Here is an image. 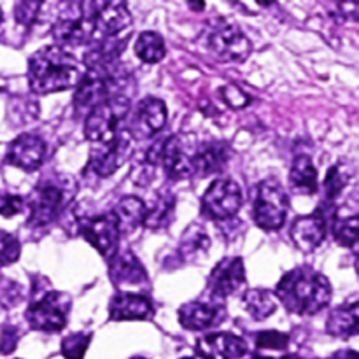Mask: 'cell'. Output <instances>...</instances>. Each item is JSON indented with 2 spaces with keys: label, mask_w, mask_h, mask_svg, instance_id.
Here are the masks:
<instances>
[{
  "label": "cell",
  "mask_w": 359,
  "mask_h": 359,
  "mask_svg": "<svg viewBox=\"0 0 359 359\" xmlns=\"http://www.w3.org/2000/svg\"><path fill=\"white\" fill-rule=\"evenodd\" d=\"M86 69L65 48L44 46L28 60V84L37 95L70 90L79 84Z\"/></svg>",
  "instance_id": "cell-1"
},
{
  "label": "cell",
  "mask_w": 359,
  "mask_h": 359,
  "mask_svg": "<svg viewBox=\"0 0 359 359\" xmlns=\"http://www.w3.org/2000/svg\"><path fill=\"white\" fill-rule=\"evenodd\" d=\"M332 284L323 273L311 266H298L284 273L276 287L277 302L287 312L298 316H314L332 302Z\"/></svg>",
  "instance_id": "cell-2"
},
{
  "label": "cell",
  "mask_w": 359,
  "mask_h": 359,
  "mask_svg": "<svg viewBox=\"0 0 359 359\" xmlns=\"http://www.w3.org/2000/svg\"><path fill=\"white\" fill-rule=\"evenodd\" d=\"M76 191L77 184L70 175L51 174L42 177L25 200L30 210L28 226L42 228L55 223L72 203Z\"/></svg>",
  "instance_id": "cell-3"
},
{
  "label": "cell",
  "mask_w": 359,
  "mask_h": 359,
  "mask_svg": "<svg viewBox=\"0 0 359 359\" xmlns=\"http://www.w3.org/2000/svg\"><path fill=\"white\" fill-rule=\"evenodd\" d=\"M133 81L130 74L121 72L118 67L109 70H86L76 86L74 111L76 116H86L97 104L105 98L123 97L132 98Z\"/></svg>",
  "instance_id": "cell-4"
},
{
  "label": "cell",
  "mask_w": 359,
  "mask_h": 359,
  "mask_svg": "<svg viewBox=\"0 0 359 359\" xmlns=\"http://www.w3.org/2000/svg\"><path fill=\"white\" fill-rule=\"evenodd\" d=\"M196 137L193 133H174L158 140L147 149L146 167L161 168L174 181H182L193 175V160L196 151Z\"/></svg>",
  "instance_id": "cell-5"
},
{
  "label": "cell",
  "mask_w": 359,
  "mask_h": 359,
  "mask_svg": "<svg viewBox=\"0 0 359 359\" xmlns=\"http://www.w3.org/2000/svg\"><path fill=\"white\" fill-rule=\"evenodd\" d=\"M51 34L60 48L90 44L95 37V25L88 0H63Z\"/></svg>",
  "instance_id": "cell-6"
},
{
  "label": "cell",
  "mask_w": 359,
  "mask_h": 359,
  "mask_svg": "<svg viewBox=\"0 0 359 359\" xmlns=\"http://www.w3.org/2000/svg\"><path fill=\"white\" fill-rule=\"evenodd\" d=\"M130 109H132L130 97L118 95V97L105 98L84 116V137L93 144L111 140L121 130L119 126L130 114Z\"/></svg>",
  "instance_id": "cell-7"
},
{
  "label": "cell",
  "mask_w": 359,
  "mask_h": 359,
  "mask_svg": "<svg viewBox=\"0 0 359 359\" xmlns=\"http://www.w3.org/2000/svg\"><path fill=\"white\" fill-rule=\"evenodd\" d=\"M205 46L221 62H245L252 51L248 35L226 18H216L205 32Z\"/></svg>",
  "instance_id": "cell-8"
},
{
  "label": "cell",
  "mask_w": 359,
  "mask_h": 359,
  "mask_svg": "<svg viewBox=\"0 0 359 359\" xmlns=\"http://www.w3.org/2000/svg\"><path fill=\"white\" fill-rule=\"evenodd\" d=\"M290 212V198L286 189L277 179H265L259 182L258 195L252 207V217L258 228L265 231H277L286 223Z\"/></svg>",
  "instance_id": "cell-9"
},
{
  "label": "cell",
  "mask_w": 359,
  "mask_h": 359,
  "mask_svg": "<svg viewBox=\"0 0 359 359\" xmlns=\"http://www.w3.org/2000/svg\"><path fill=\"white\" fill-rule=\"evenodd\" d=\"M70 307L72 302L69 294L62 291H48L32 302L25 318L28 326L35 332L56 333L65 328Z\"/></svg>",
  "instance_id": "cell-10"
},
{
  "label": "cell",
  "mask_w": 359,
  "mask_h": 359,
  "mask_svg": "<svg viewBox=\"0 0 359 359\" xmlns=\"http://www.w3.org/2000/svg\"><path fill=\"white\" fill-rule=\"evenodd\" d=\"M132 142L133 140L126 128H121L107 142L93 144L86 172L97 175V177H109V175L116 174L132 154Z\"/></svg>",
  "instance_id": "cell-11"
},
{
  "label": "cell",
  "mask_w": 359,
  "mask_h": 359,
  "mask_svg": "<svg viewBox=\"0 0 359 359\" xmlns=\"http://www.w3.org/2000/svg\"><path fill=\"white\" fill-rule=\"evenodd\" d=\"M242 207V189L231 179H216L202 196V214L212 221H228Z\"/></svg>",
  "instance_id": "cell-12"
},
{
  "label": "cell",
  "mask_w": 359,
  "mask_h": 359,
  "mask_svg": "<svg viewBox=\"0 0 359 359\" xmlns=\"http://www.w3.org/2000/svg\"><path fill=\"white\" fill-rule=\"evenodd\" d=\"M88 7L93 18L95 37H118L132 25L126 0H88Z\"/></svg>",
  "instance_id": "cell-13"
},
{
  "label": "cell",
  "mask_w": 359,
  "mask_h": 359,
  "mask_svg": "<svg viewBox=\"0 0 359 359\" xmlns=\"http://www.w3.org/2000/svg\"><path fill=\"white\" fill-rule=\"evenodd\" d=\"M109 263V279L118 290L125 293H140L149 287L146 269L133 252L118 251Z\"/></svg>",
  "instance_id": "cell-14"
},
{
  "label": "cell",
  "mask_w": 359,
  "mask_h": 359,
  "mask_svg": "<svg viewBox=\"0 0 359 359\" xmlns=\"http://www.w3.org/2000/svg\"><path fill=\"white\" fill-rule=\"evenodd\" d=\"M79 231L90 245H93L105 259H111L119 251V238L114 216L111 212L93 217H83L79 221Z\"/></svg>",
  "instance_id": "cell-15"
},
{
  "label": "cell",
  "mask_w": 359,
  "mask_h": 359,
  "mask_svg": "<svg viewBox=\"0 0 359 359\" xmlns=\"http://www.w3.org/2000/svg\"><path fill=\"white\" fill-rule=\"evenodd\" d=\"M167 125V105L160 98L147 97L139 102L130 118L128 128L132 140H149Z\"/></svg>",
  "instance_id": "cell-16"
},
{
  "label": "cell",
  "mask_w": 359,
  "mask_h": 359,
  "mask_svg": "<svg viewBox=\"0 0 359 359\" xmlns=\"http://www.w3.org/2000/svg\"><path fill=\"white\" fill-rule=\"evenodd\" d=\"M177 316L182 328L189 332H203V330L221 325L226 318V309L223 304H219L217 298H210L207 302L195 300L182 305Z\"/></svg>",
  "instance_id": "cell-17"
},
{
  "label": "cell",
  "mask_w": 359,
  "mask_h": 359,
  "mask_svg": "<svg viewBox=\"0 0 359 359\" xmlns=\"http://www.w3.org/2000/svg\"><path fill=\"white\" fill-rule=\"evenodd\" d=\"M245 283V266L242 258L230 256L214 266L209 276V293L212 298L223 300L230 294L237 293Z\"/></svg>",
  "instance_id": "cell-18"
},
{
  "label": "cell",
  "mask_w": 359,
  "mask_h": 359,
  "mask_svg": "<svg viewBox=\"0 0 359 359\" xmlns=\"http://www.w3.org/2000/svg\"><path fill=\"white\" fill-rule=\"evenodd\" d=\"M46 156V142L35 133H23L16 137L7 147V163L25 172H35L41 168Z\"/></svg>",
  "instance_id": "cell-19"
},
{
  "label": "cell",
  "mask_w": 359,
  "mask_h": 359,
  "mask_svg": "<svg viewBox=\"0 0 359 359\" xmlns=\"http://www.w3.org/2000/svg\"><path fill=\"white\" fill-rule=\"evenodd\" d=\"M196 354L202 359H241L249 351L248 342L233 333H209L196 340Z\"/></svg>",
  "instance_id": "cell-20"
},
{
  "label": "cell",
  "mask_w": 359,
  "mask_h": 359,
  "mask_svg": "<svg viewBox=\"0 0 359 359\" xmlns=\"http://www.w3.org/2000/svg\"><path fill=\"white\" fill-rule=\"evenodd\" d=\"M291 241L300 251L312 252L323 244L328 233V217L321 210H316L311 216L294 219L291 226Z\"/></svg>",
  "instance_id": "cell-21"
},
{
  "label": "cell",
  "mask_w": 359,
  "mask_h": 359,
  "mask_svg": "<svg viewBox=\"0 0 359 359\" xmlns=\"http://www.w3.org/2000/svg\"><path fill=\"white\" fill-rule=\"evenodd\" d=\"M154 307L146 294L121 293L114 294L109 304L111 321H147L153 319Z\"/></svg>",
  "instance_id": "cell-22"
},
{
  "label": "cell",
  "mask_w": 359,
  "mask_h": 359,
  "mask_svg": "<svg viewBox=\"0 0 359 359\" xmlns=\"http://www.w3.org/2000/svg\"><path fill=\"white\" fill-rule=\"evenodd\" d=\"M231 156L230 147L219 140H210L196 146L195 160H193V175L209 177V175L223 172Z\"/></svg>",
  "instance_id": "cell-23"
},
{
  "label": "cell",
  "mask_w": 359,
  "mask_h": 359,
  "mask_svg": "<svg viewBox=\"0 0 359 359\" xmlns=\"http://www.w3.org/2000/svg\"><path fill=\"white\" fill-rule=\"evenodd\" d=\"M147 205L137 196H123L112 209V216H114L116 224L121 235H130L142 226L144 219H146Z\"/></svg>",
  "instance_id": "cell-24"
},
{
  "label": "cell",
  "mask_w": 359,
  "mask_h": 359,
  "mask_svg": "<svg viewBox=\"0 0 359 359\" xmlns=\"http://www.w3.org/2000/svg\"><path fill=\"white\" fill-rule=\"evenodd\" d=\"M359 326V307L356 300H351L347 304L340 305L335 311L330 312L328 321H326V332L328 335L337 339H351L358 335Z\"/></svg>",
  "instance_id": "cell-25"
},
{
  "label": "cell",
  "mask_w": 359,
  "mask_h": 359,
  "mask_svg": "<svg viewBox=\"0 0 359 359\" xmlns=\"http://www.w3.org/2000/svg\"><path fill=\"white\" fill-rule=\"evenodd\" d=\"M287 181H290V189L297 195H314L318 191V170H316L311 156L300 154V156L294 158Z\"/></svg>",
  "instance_id": "cell-26"
},
{
  "label": "cell",
  "mask_w": 359,
  "mask_h": 359,
  "mask_svg": "<svg viewBox=\"0 0 359 359\" xmlns=\"http://www.w3.org/2000/svg\"><path fill=\"white\" fill-rule=\"evenodd\" d=\"M210 248V238L207 235L205 228L202 224L195 223L189 224L184 230V233L181 235V241L177 245V255L179 258H182L184 262H195V259L202 258L203 255H207Z\"/></svg>",
  "instance_id": "cell-27"
},
{
  "label": "cell",
  "mask_w": 359,
  "mask_h": 359,
  "mask_svg": "<svg viewBox=\"0 0 359 359\" xmlns=\"http://www.w3.org/2000/svg\"><path fill=\"white\" fill-rule=\"evenodd\" d=\"M175 212V196L170 191H161L154 198L151 209L146 210L144 226L149 230H163L174 221Z\"/></svg>",
  "instance_id": "cell-28"
},
{
  "label": "cell",
  "mask_w": 359,
  "mask_h": 359,
  "mask_svg": "<svg viewBox=\"0 0 359 359\" xmlns=\"http://www.w3.org/2000/svg\"><path fill=\"white\" fill-rule=\"evenodd\" d=\"M244 307L252 319L265 321L277 311V297L269 290H249L244 294Z\"/></svg>",
  "instance_id": "cell-29"
},
{
  "label": "cell",
  "mask_w": 359,
  "mask_h": 359,
  "mask_svg": "<svg viewBox=\"0 0 359 359\" xmlns=\"http://www.w3.org/2000/svg\"><path fill=\"white\" fill-rule=\"evenodd\" d=\"M133 49H135L137 58L144 63H158L165 58V55H167L163 37H161L158 32L151 30L139 34Z\"/></svg>",
  "instance_id": "cell-30"
},
{
  "label": "cell",
  "mask_w": 359,
  "mask_h": 359,
  "mask_svg": "<svg viewBox=\"0 0 359 359\" xmlns=\"http://www.w3.org/2000/svg\"><path fill=\"white\" fill-rule=\"evenodd\" d=\"M358 228L359 221L356 214H351V216H339V214H335V216H333V237H335V241L339 242L340 245H344V248H356Z\"/></svg>",
  "instance_id": "cell-31"
},
{
  "label": "cell",
  "mask_w": 359,
  "mask_h": 359,
  "mask_svg": "<svg viewBox=\"0 0 359 359\" xmlns=\"http://www.w3.org/2000/svg\"><path fill=\"white\" fill-rule=\"evenodd\" d=\"M351 174L347 172V168L344 167L342 163L335 165L328 170V175H326V181H325V196H326V202L333 203L340 195L344 193L346 189L347 182H349Z\"/></svg>",
  "instance_id": "cell-32"
},
{
  "label": "cell",
  "mask_w": 359,
  "mask_h": 359,
  "mask_svg": "<svg viewBox=\"0 0 359 359\" xmlns=\"http://www.w3.org/2000/svg\"><path fill=\"white\" fill-rule=\"evenodd\" d=\"M91 333H72L62 340V354L65 359H84L88 347H90Z\"/></svg>",
  "instance_id": "cell-33"
},
{
  "label": "cell",
  "mask_w": 359,
  "mask_h": 359,
  "mask_svg": "<svg viewBox=\"0 0 359 359\" xmlns=\"http://www.w3.org/2000/svg\"><path fill=\"white\" fill-rule=\"evenodd\" d=\"M42 0H16L14 2V18L21 27H32L41 13Z\"/></svg>",
  "instance_id": "cell-34"
},
{
  "label": "cell",
  "mask_w": 359,
  "mask_h": 359,
  "mask_svg": "<svg viewBox=\"0 0 359 359\" xmlns=\"http://www.w3.org/2000/svg\"><path fill=\"white\" fill-rule=\"evenodd\" d=\"M21 244L14 235L0 230V266L13 265L20 259Z\"/></svg>",
  "instance_id": "cell-35"
},
{
  "label": "cell",
  "mask_w": 359,
  "mask_h": 359,
  "mask_svg": "<svg viewBox=\"0 0 359 359\" xmlns=\"http://www.w3.org/2000/svg\"><path fill=\"white\" fill-rule=\"evenodd\" d=\"M21 298H23V291H21L20 284L0 273V305L6 309H13L20 304Z\"/></svg>",
  "instance_id": "cell-36"
},
{
  "label": "cell",
  "mask_w": 359,
  "mask_h": 359,
  "mask_svg": "<svg viewBox=\"0 0 359 359\" xmlns=\"http://www.w3.org/2000/svg\"><path fill=\"white\" fill-rule=\"evenodd\" d=\"M290 344V337L279 332H263L256 337V346L258 349H270V351H284Z\"/></svg>",
  "instance_id": "cell-37"
},
{
  "label": "cell",
  "mask_w": 359,
  "mask_h": 359,
  "mask_svg": "<svg viewBox=\"0 0 359 359\" xmlns=\"http://www.w3.org/2000/svg\"><path fill=\"white\" fill-rule=\"evenodd\" d=\"M219 95L233 109H242L249 104V95L242 91L238 86H235V84H228V86L221 88Z\"/></svg>",
  "instance_id": "cell-38"
},
{
  "label": "cell",
  "mask_w": 359,
  "mask_h": 359,
  "mask_svg": "<svg viewBox=\"0 0 359 359\" xmlns=\"http://www.w3.org/2000/svg\"><path fill=\"white\" fill-rule=\"evenodd\" d=\"M18 340H20V330L11 325L2 326L0 328V354L6 356L13 353L18 346Z\"/></svg>",
  "instance_id": "cell-39"
},
{
  "label": "cell",
  "mask_w": 359,
  "mask_h": 359,
  "mask_svg": "<svg viewBox=\"0 0 359 359\" xmlns=\"http://www.w3.org/2000/svg\"><path fill=\"white\" fill-rule=\"evenodd\" d=\"M25 200L16 195H4L0 196V216L13 217L25 209Z\"/></svg>",
  "instance_id": "cell-40"
},
{
  "label": "cell",
  "mask_w": 359,
  "mask_h": 359,
  "mask_svg": "<svg viewBox=\"0 0 359 359\" xmlns=\"http://www.w3.org/2000/svg\"><path fill=\"white\" fill-rule=\"evenodd\" d=\"M337 4V9L342 14V18H351L356 20L358 18V0H333Z\"/></svg>",
  "instance_id": "cell-41"
},
{
  "label": "cell",
  "mask_w": 359,
  "mask_h": 359,
  "mask_svg": "<svg viewBox=\"0 0 359 359\" xmlns=\"http://www.w3.org/2000/svg\"><path fill=\"white\" fill-rule=\"evenodd\" d=\"M332 359H359V356L354 351H340V353H337Z\"/></svg>",
  "instance_id": "cell-42"
},
{
  "label": "cell",
  "mask_w": 359,
  "mask_h": 359,
  "mask_svg": "<svg viewBox=\"0 0 359 359\" xmlns=\"http://www.w3.org/2000/svg\"><path fill=\"white\" fill-rule=\"evenodd\" d=\"M189 7H191L193 11H203L205 9V2L203 0H188Z\"/></svg>",
  "instance_id": "cell-43"
},
{
  "label": "cell",
  "mask_w": 359,
  "mask_h": 359,
  "mask_svg": "<svg viewBox=\"0 0 359 359\" xmlns=\"http://www.w3.org/2000/svg\"><path fill=\"white\" fill-rule=\"evenodd\" d=\"M256 2L259 4V6H263V7H270V6H273V0H256Z\"/></svg>",
  "instance_id": "cell-44"
},
{
  "label": "cell",
  "mask_w": 359,
  "mask_h": 359,
  "mask_svg": "<svg viewBox=\"0 0 359 359\" xmlns=\"http://www.w3.org/2000/svg\"><path fill=\"white\" fill-rule=\"evenodd\" d=\"M251 359H273V358H265V356H255V358H251ZM279 359H302V358H298V356H283V358H279Z\"/></svg>",
  "instance_id": "cell-45"
},
{
  "label": "cell",
  "mask_w": 359,
  "mask_h": 359,
  "mask_svg": "<svg viewBox=\"0 0 359 359\" xmlns=\"http://www.w3.org/2000/svg\"><path fill=\"white\" fill-rule=\"evenodd\" d=\"M2 27H4V13L0 9V35H2Z\"/></svg>",
  "instance_id": "cell-46"
},
{
  "label": "cell",
  "mask_w": 359,
  "mask_h": 359,
  "mask_svg": "<svg viewBox=\"0 0 359 359\" xmlns=\"http://www.w3.org/2000/svg\"><path fill=\"white\" fill-rule=\"evenodd\" d=\"M132 359H146V358H140V356H137V358H132Z\"/></svg>",
  "instance_id": "cell-47"
},
{
  "label": "cell",
  "mask_w": 359,
  "mask_h": 359,
  "mask_svg": "<svg viewBox=\"0 0 359 359\" xmlns=\"http://www.w3.org/2000/svg\"><path fill=\"white\" fill-rule=\"evenodd\" d=\"M181 359H193V358H181Z\"/></svg>",
  "instance_id": "cell-48"
}]
</instances>
